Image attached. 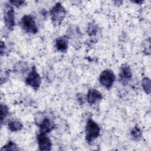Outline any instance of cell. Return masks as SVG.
I'll return each mask as SVG.
<instances>
[{
	"label": "cell",
	"instance_id": "5b68a950",
	"mask_svg": "<svg viewBox=\"0 0 151 151\" xmlns=\"http://www.w3.org/2000/svg\"><path fill=\"white\" fill-rule=\"evenodd\" d=\"M25 82L27 85L31 86L35 90H37L39 88L41 84V77L35 67H33L29 72Z\"/></svg>",
	"mask_w": 151,
	"mask_h": 151
},
{
	"label": "cell",
	"instance_id": "7a4b0ae2",
	"mask_svg": "<svg viewBox=\"0 0 151 151\" xmlns=\"http://www.w3.org/2000/svg\"><path fill=\"white\" fill-rule=\"evenodd\" d=\"M51 19L55 24L60 23L66 14V11L61 4H56L50 11Z\"/></svg>",
	"mask_w": 151,
	"mask_h": 151
},
{
	"label": "cell",
	"instance_id": "8fae6325",
	"mask_svg": "<svg viewBox=\"0 0 151 151\" xmlns=\"http://www.w3.org/2000/svg\"><path fill=\"white\" fill-rule=\"evenodd\" d=\"M55 47L57 49L61 52H64L68 47V40L65 37H59L56 40Z\"/></svg>",
	"mask_w": 151,
	"mask_h": 151
},
{
	"label": "cell",
	"instance_id": "6da1fadb",
	"mask_svg": "<svg viewBox=\"0 0 151 151\" xmlns=\"http://www.w3.org/2000/svg\"><path fill=\"white\" fill-rule=\"evenodd\" d=\"M100 128L99 124L92 119H89L86 127V139L88 143H91L100 135Z\"/></svg>",
	"mask_w": 151,
	"mask_h": 151
},
{
	"label": "cell",
	"instance_id": "52a82bcc",
	"mask_svg": "<svg viewBox=\"0 0 151 151\" xmlns=\"http://www.w3.org/2000/svg\"><path fill=\"white\" fill-rule=\"evenodd\" d=\"M37 142L39 149L41 150H50L52 143L48 136L45 133H40L37 136Z\"/></svg>",
	"mask_w": 151,
	"mask_h": 151
},
{
	"label": "cell",
	"instance_id": "4fadbf2b",
	"mask_svg": "<svg viewBox=\"0 0 151 151\" xmlns=\"http://www.w3.org/2000/svg\"><path fill=\"white\" fill-rule=\"evenodd\" d=\"M131 136L134 140H139L142 136V133L140 129L138 127H135L131 131Z\"/></svg>",
	"mask_w": 151,
	"mask_h": 151
},
{
	"label": "cell",
	"instance_id": "5bb4252c",
	"mask_svg": "<svg viewBox=\"0 0 151 151\" xmlns=\"http://www.w3.org/2000/svg\"><path fill=\"white\" fill-rule=\"evenodd\" d=\"M19 148L17 147L16 144L12 141H9L5 146H4L1 150H18Z\"/></svg>",
	"mask_w": 151,
	"mask_h": 151
},
{
	"label": "cell",
	"instance_id": "30bf717a",
	"mask_svg": "<svg viewBox=\"0 0 151 151\" xmlns=\"http://www.w3.org/2000/svg\"><path fill=\"white\" fill-rule=\"evenodd\" d=\"M120 79L122 83H124L130 80L132 78V71L130 67L127 65H123L122 66L120 72L119 74Z\"/></svg>",
	"mask_w": 151,
	"mask_h": 151
},
{
	"label": "cell",
	"instance_id": "ac0fdd59",
	"mask_svg": "<svg viewBox=\"0 0 151 151\" xmlns=\"http://www.w3.org/2000/svg\"><path fill=\"white\" fill-rule=\"evenodd\" d=\"M9 3H11L12 5H15L16 6H19L22 5V4H24V1H11L9 2Z\"/></svg>",
	"mask_w": 151,
	"mask_h": 151
},
{
	"label": "cell",
	"instance_id": "3957f363",
	"mask_svg": "<svg viewBox=\"0 0 151 151\" xmlns=\"http://www.w3.org/2000/svg\"><path fill=\"white\" fill-rule=\"evenodd\" d=\"M21 24L22 28L27 32L35 34L38 31L35 19L30 15H24L21 19Z\"/></svg>",
	"mask_w": 151,
	"mask_h": 151
},
{
	"label": "cell",
	"instance_id": "ba28073f",
	"mask_svg": "<svg viewBox=\"0 0 151 151\" xmlns=\"http://www.w3.org/2000/svg\"><path fill=\"white\" fill-rule=\"evenodd\" d=\"M102 99L101 94L96 89L89 90L87 95V100L90 104H94L100 101Z\"/></svg>",
	"mask_w": 151,
	"mask_h": 151
},
{
	"label": "cell",
	"instance_id": "277c9868",
	"mask_svg": "<svg viewBox=\"0 0 151 151\" xmlns=\"http://www.w3.org/2000/svg\"><path fill=\"white\" fill-rule=\"evenodd\" d=\"M115 80L114 73L110 70H105L100 74L99 81L100 84L107 89L110 88Z\"/></svg>",
	"mask_w": 151,
	"mask_h": 151
},
{
	"label": "cell",
	"instance_id": "7c38bea8",
	"mask_svg": "<svg viewBox=\"0 0 151 151\" xmlns=\"http://www.w3.org/2000/svg\"><path fill=\"white\" fill-rule=\"evenodd\" d=\"M8 128L11 132H17L22 129V124L17 120H12L8 123Z\"/></svg>",
	"mask_w": 151,
	"mask_h": 151
},
{
	"label": "cell",
	"instance_id": "2e32d148",
	"mask_svg": "<svg viewBox=\"0 0 151 151\" xmlns=\"http://www.w3.org/2000/svg\"><path fill=\"white\" fill-rule=\"evenodd\" d=\"M8 114V107L4 104L1 105V122H3L4 119L7 116Z\"/></svg>",
	"mask_w": 151,
	"mask_h": 151
},
{
	"label": "cell",
	"instance_id": "e0dca14e",
	"mask_svg": "<svg viewBox=\"0 0 151 151\" xmlns=\"http://www.w3.org/2000/svg\"><path fill=\"white\" fill-rule=\"evenodd\" d=\"M97 28L94 24L89 25V27L88 28V32L90 35H94L97 32Z\"/></svg>",
	"mask_w": 151,
	"mask_h": 151
},
{
	"label": "cell",
	"instance_id": "9c48e42d",
	"mask_svg": "<svg viewBox=\"0 0 151 151\" xmlns=\"http://www.w3.org/2000/svg\"><path fill=\"white\" fill-rule=\"evenodd\" d=\"M39 127L40 133L46 134L53 130L54 128V124L49 119L45 118L39 124Z\"/></svg>",
	"mask_w": 151,
	"mask_h": 151
},
{
	"label": "cell",
	"instance_id": "9a60e30c",
	"mask_svg": "<svg viewBox=\"0 0 151 151\" xmlns=\"http://www.w3.org/2000/svg\"><path fill=\"white\" fill-rule=\"evenodd\" d=\"M142 86L145 91V92L147 94H150V80L148 78H144L142 80Z\"/></svg>",
	"mask_w": 151,
	"mask_h": 151
},
{
	"label": "cell",
	"instance_id": "8992f818",
	"mask_svg": "<svg viewBox=\"0 0 151 151\" xmlns=\"http://www.w3.org/2000/svg\"><path fill=\"white\" fill-rule=\"evenodd\" d=\"M4 22L6 27L12 29L15 25V12L12 7L8 6L4 10Z\"/></svg>",
	"mask_w": 151,
	"mask_h": 151
}]
</instances>
